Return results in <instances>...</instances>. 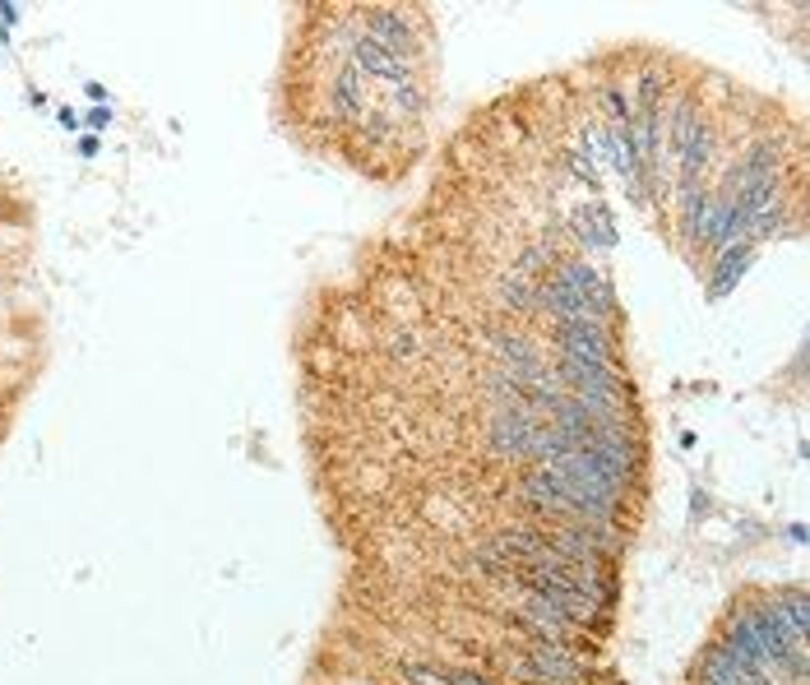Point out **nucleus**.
Returning a JSON list of instances; mask_svg holds the SVG:
<instances>
[{"mask_svg":"<svg viewBox=\"0 0 810 685\" xmlns=\"http://www.w3.org/2000/svg\"><path fill=\"white\" fill-rule=\"evenodd\" d=\"M552 343L561 361H580V366H612L616 361V343L597 320H556Z\"/></svg>","mask_w":810,"mask_h":685,"instance_id":"nucleus-1","label":"nucleus"},{"mask_svg":"<svg viewBox=\"0 0 810 685\" xmlns=\"http://www.w3.org/2000/svg\"><path fill=\"white\" fill-rule=\"evenodd\" d=\"M537 427H542V421H537L529 408H505L501 417L491 421L486 444H491V450L501 454V459H533Z\"/></svg>","mask_w":810,"mask_h":685,"instance_id":"nucleus-2","label":"nucleus"},{"mask_svg":"<svg viewBox=\"0 0 810 685\" xmlns=\"http://www.w3.org/2000/svg\"><path fill=\"white\" fill-rule=\"evenodd\" d=\"M570 232H574V242L580 246H612L616 242V227H612V218H607V208L603 204H584V208H574L570 214Z\"/></svg>","mask_w":810,"mask_h":685,"instance_id":"nucleus-3","label":"nucleus"},{"mask_svg":"<svg viewBox=\"0 0 810 685\" xmlns=\"http://www.w3.org/2000/svg\"><path fill=\"white\" fill-rule=\"evenodd\" d=\"M773 612H778L782 625H788V635L797 644H806V625H810V602H806V593L801 589H782L773 597Z\"/></svg>","mask_w":810,"mask_h":685,"instance_id":"nucleus-4","label":"nucleus"},{"mask_svg":"<svg viewBox=\"0 0 810 685\" xmlns=\"http://www.w3.org/2000/svg\"><path fill=\"white\" fill-rule=\"evenodd\" d=\"M746 259H750V246H741V242L722 251V259H718V287H714V297H722L727 287L737 283V274L746 269Z\"/></svg>","mask_w":810,"mask_h":685,"instance_id":"nucleus-5","label":"nucleus"},{"mask_svg":"<svg viewBox=\"0 0 810 685\" xmlns=\"http://www.w3.org/2000/svg\"><path fill=\"white\" fill-rule=\"evenodd\" d=\"M399 676H403V685H450V672L435 663H403Z\"/></svg>","mask_w":810,"mask_h":685,"instance_id":"nucleus-6","label":"nucleus"},{"mask_svg":"<svg viewBox=\"0 0 810 685\" xmlns=\"http://www.w3.org/2000/svg\"><path fill=\"white\" fill-rule=\"evenodd\" d=\"M445 672H450V685H501L495 676H486L478 667H445Z\"/></svg>","mask_w":810,"mask_h":685,"instance_id":"nucleus-7","label":"nucleus"},{"mask_svg":"<svg viewBox=\"0 0 810 685\" xmlns=\"http://www.w3.org/2000/svg\"><path fill=\"white\" fill-rule=\"evenodd\" d=\"M389 352H394V357H412V352H417V338L399 329L394 338H389Z\"/></svg>","mask_w":810,"mask_h":685,"instance_id":"nucleus-8","label":"nucleus"},{"mask_svg":"<svg viewBox=\"0 0 810 685\" xmlns=\"http://www.w3.org/2000/svg\"><path fill=\"white\" fill-rule=\"evenodd\" d=\"M107 121H112V112H107V108H98V112L89 116V125H98V130H102V125H107Z\"/></svg>","mask_w":810,"mask_h":685,"instance_id":"nucleus-9","label":"nucleus"}]
</instances>
